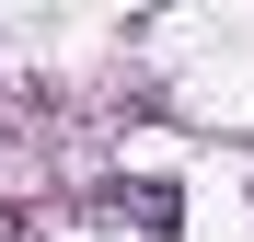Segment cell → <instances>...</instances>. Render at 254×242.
<instances>
[{
	"instance_id": "1",
	"label": "cell",
	"mask_w": 254,
	"mask_h": 242,
	"mask_svg": "<svg viewBox=\"0 0 254 242\" xmlns=\"http://www.w3.org/2000/svg\"><path fill=\"white\" fill-rule=\"evenodd\" d=\"M116 208H127V219H139L150 242H174V231H185V196H174V185H162V173H139V185H127V196H116Z\"/></svg>"
}]
</instances>
